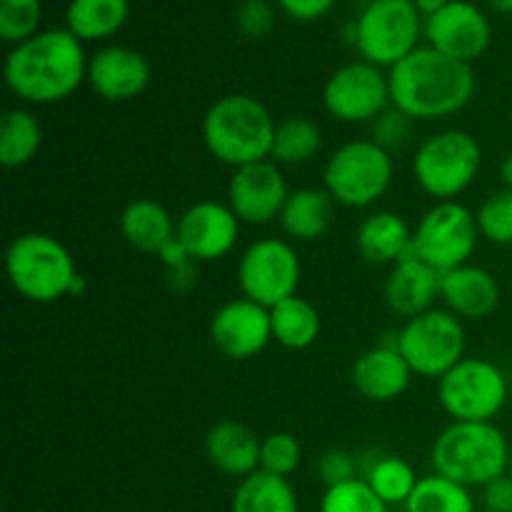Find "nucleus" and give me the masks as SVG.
Instances as JSON below:
<instances>
[{
	"label": "nucleus",
	"mask_w": 512,
	"mask_h": 512,
	"mask_svg": "<svg viewBox=\"0 0 512 512\" xmlns=\"http://www.w3.org/2000/svg\"><path fill=\"white\" fill-rule=\"evenodd\" d=\"M320 512H390V505H385L363 478H355L350 483L325 488Z\"/></svg>",
	"instance_id": "72a5a7b5"
},
{
	"label": "nucleus",
	"mask_w": 512,
	"mask_h": 512,
	"mask_svg": "<svg viewBox=\"0 0 512 512\" xmlns=\"http://www.w3.org/2000/svg\"><path fill=\"white\" fill-rule=\"evenodd\" d=\"M393 153L373 138L343 143L328 158L323 170V188L340 208L363 210L378 203L393 185Z\"/></svg>",
	"instance_id": "0eeeda50"
},
{
	"label": "nucleus",
	"mask_w": 512,
	"mask_h": 512,
	"mask_svg": "<svg viewBox=\"0 0 512 512\" xmlns=\"http://www.w3.org/2000/svg\"><path fill=\"white\" fill-rule=\"evenodd\" d=\"M510 443L495 423H453L435 438L433 470L465 488H485L510 470Z\"/></svg>",
	"instance_id": "20e7f679"
},
{
	"label": "nucleus",
	"mask_w": 512,
	"mask_h": 512,
	"mask_svg": "<svg viewBox=\"0 0 512 512\" xmlns=\"http://www.w3.org/2000/svg\"><path fill=\"white\" fill-rule=\"evenodd\" d=\"M405 512H475L470 488L433 473L418 480Z\"/></svg>",
	"instance_id": "2f4dec72"
},
{
	"label": "nucleus",
	"mask_w": 512,
	"mask_h": 512,
	"mask_svg": "<svg viewBox=\"0 0 512 512\" xmlns=\"http://www.w3.org/2000/svg\"><path fill=\"white\" fill-rule=\"evenodd\" d=\"M275 118L258 98L230 93L215 100L203 118V143L218 163L233 170L270 160Z\"/></svg>",
	"instance_id": "7ed1b4c3"
},
{
	"label": "nucleus",
	"mask_w": 512,
	"mask_h": 512,
	"mask_svg": "<svg viewBox=\"0 0 512 512\" xmlns=\"http://www.w3.org/2000/svg\"><path fill=\"white\" fill-rule=\"evenodd\" d=\"M315 470H318V478L325 488H335V485H343V483H350V480L360 478L358 460H355L348 450H340V448L325 450V453L318 458Z\"/></svg>",
	"instance_id": "58836bf2"
},
{
	"label": "nucleus",
	"mask_w": 512,
	"mask_h": 512,
	"mask_svg": "<svg viewBox=\"0 0 512 512\" xmlns=\"http://www.w3.org/2000/svg\"><path fill=\"white\" fill-rule=\"evenodd\" d=\"M440 283H443V273L410 253L408 258L390 268L383 285L385 303L395 315L410 320L433 308L435 300L440 298Z\"/></svg>",
	"instance_id": "aec40b11"
},
{
	"label": "nucleus",
	"mask_w": 512,
	"mask_h": 512,
	"mask_svg": "<svg viewBox=\"0 0 512 512\" xmlns=\"http://www.w3.org/2000/svg\"><path fill=\"white\" fill-rule=\"evenodd\" d=\"M278 3L285 15H290L293 20H300V23H310V20H318L323 15H328L338 0H278Z\"/></svg>",
	"instance_id": "ea45409f"
},
{
	"label": "nucleus",
	"mask_w": 512,
	"mask_h": 512,
	"mask_svg": "<svg viewBox=\"0 0 512 512\" xmlns=\"http://www.w3.org/2000/svg\"><path fill=\"white\" fill-rule=\"evenodd\" d=\"M413 375V368L398 350V333L390 343L383 340L375 348L360 353L350 368L353 388L370 403H393L403 398L413 383Z\"/></svg>",
	"instance_id": "6ab92c4d"
},
{
	"label": "nucleus",
	"mask_w": 512,
	"mask_h": 512,
	"mask_svg": "<svg viewBox=\"0 0 512 512\" xmlns=\"http://www.w3.org/2000/svg\"><path fill=\"white\" fill-rule=\"evenodd\" d=\"M478 218L460 200L435 203L413 228V253L440 273L468 265L478 248Z\"/></svg>",
	"instance_id": "9b49d317"
},
{
	"label": "nucleus",
	"mask_w": 512,
	"mask_h": 512,
	"mask_svg": "<svg viewBox=\"0 0 512 512\" xmlns=\"http://www.w3.org/2000/svg\"><path fill=\"white\" fill-rule=\"evenodd\" d=\"M323 148V130L308 115H290L275 125L270 160L283 165L310 163Z\"/></svg>",
	"instance_id": "c756f323"
},
{
	"label": "nucleus",
	"mask_w": 512,
	"mask_h": 512,
	"mask_svg": "<svg viewBox=\"0 0 512 512\" xmlns=\"http://www.w3.org/2000/svg\"><path fill=\"white\" fill-rule=\"evenodd\" d=\"M270 320H273V340L288 350H308L310 345L318 343L323 330L318 308L303 295H293L270 308Z\"/></svg>",
	"instance_id": "c85d7f7f"
},
{
	"label": "nucleus",
	"mask_w": 512,
	"mask_h": 512,
	"mask_svg": "<svg viewBox=\"0 0 512 512\" xmlns=\"http://www.w3.org/2000/svg\"><path fill=\"white\" fill-rule=\"evenodd\" d=\"M288 195L283 168L273 160H260L233 170L228 183V205L240 223L248 225H268L280 218Z\"/></svg>",
	"instance_id": "2eb2a0df"
},
{
	"label": "nucleus",
	"mask_w": 512,
	"mask_h": 512,
	"mask_svg": "<svg viewBox=\"0 0 512 512\" xmlns=\"http://www.w3.org/2000/svg\"><path fill=\"white\" fill-rule=\"evenodd\" d=\"M363 480L385 505L393 508L408 503L420 478L415 475L413 465L400 455H380L368 465Z\"/></svg>",
	"instance_id": "7c9ffc66"
},
{
	"label": "nucleus",
	"mask_w": 512,
	"mask_h": 512,
	"mask_svg": "<svg viewBox=\"0 0 512 512\" xmlns=\"http://www.w3.org/2000/svg\"><path fill=\"white\" fill-rule=\"evenodd\" d=\"M480 228V238L493 245H512V190L503 188L488 195L475 213Z\"/></svg>",
	"instance_id": "f704fd0d"
},
{
	"label": "nucleus",
	"mask_w": 512,
	"mask_h": 512,
	"mask_svg": "<svg viewBox=\"0 0 512 512\" xmlns=\"http://www.w3.org/2000/svg\"><path fill=\"white\" fill-rule=\"evenodd\" d=\"M483 505L488 512H512V475L505 473L483 488Z\"/></svg>",
	"instance_id": "a19ab883"
},
{
	"label": "nucleus",
	"mask_w": 512,
	"mask_h": 512,
	"mask_svg": "<svg viewBox=\"0 0 512 512\" xmlns=\"http://www.w3.org/2000/svg\"><path fill=\"white\" fill-rule=\"evenodd\" d=\"M230 512H300L298 493L288 478L255 470L235 488Z\"/></svg>",
	"instance_id": "bb28decb"
},
{
	"label": "nucleus",
	"mask_w": 512,
	"mask_h": 512,
	"mask_svg": "<svg viewBox=\"0 0 512 512\" xmlns=\"http://www.w3.org/2000/svg\"><path fill=\"white\" fill-rule=\"evenodd\" d=\"M128 15V0H70L65 10V28L80 43H93L118 33L128 23Z\"/></svg>",
	"instance_id": "a878e982"
},
{
	"label": "nucleus",
	"mask_w": 512,
	"mask_h": 512,
	"mask_svg": "<svg viewBox=\"0 0 512 512\" xmlns=\"http://www.w3.org/2000/svg\"><path fill=\"white\" fill-rule=\"evenodd\" d=\"M300 265L298 253L288 240L260 238L243 250L238 263V285L243 298L265 308H275L283 300L298 295Z\"/></svg>",
	"instance_id": "f8f14e48"
},
{
	"label": "nucleus",
	"mask_w": 512,
	"mask_h": 512,
	"mask_svg": "<svg viewBox=\"0 0 512 512\" xmlns=\"http://www.w3.org/2000/svg\"><path fill=\"white\" fill-rule=\"evenodd\" d=\"M88 60L83 43L68 28L40 30L10 48L3 68L5 85L23 103H60L88 80Z\"/></svg>",
	"instance_id": "f257e3e1"
},
{
	"label": "nucleus",
	"mask_w": 512,
	"mask_h": 512,
	"mask_svg": "<svg viewBox=\"0 0 512 512\" xmlns=\"http://www.w3.org/2000/svg\"><path fill=\"white\" fill-rule=\"evenodd\" d=\"M168 280L175 290H188L195 283V263L178 265V268L168 270Z\"/></svg>",
	"instance_id": "79ce46f5"
},
{
	"label": "nucleus",
	"mask_w": 512,
	"mask_h": 512,
	"mask_svg": "<svg viewBox=\"0 0 512 512\" xmlns=\"http://www.w3.org/2000/svg\"><path fill=\"white\" fill-rule=\"evenodd\" d=\"M240 225L243 223L228 203L200 200L178 218L175 238L195 263H213L225 258L238 245Z\"/></svg>",
	"instance_id": "f3484780"
},
{
	"label": "nucleus",
	"mask_w": 512,
	"mask_h": 512,
	"mask_svg": "<svg viewBox=\"0 0 512 512\" xmlns=\"http://www.w3.org/2000/svg\"><path fill=\"white\" fill-rule=\"evenodd\" d=\"M508 473L512 475V450H510V470H508Z\"/></svg>",
	"instance_id": "49530a36"
},
{
	"label": "nucleus",
	"mask_w": 512,
	"mask_h": 512,
	"mask_svg": "<svg viewBox=\"0 0 512 512\" xmlns=\"http://www.w3.org/2000/svg\"><path fill=\"white\" fill-rule=\"evenodd\" d=\"M263 440L238 420H220L205 435V455L210 465L230 478H248L260 470Z\"/></svg>",
	"instance_id": "4be33fe9"
},
{
	"label": "nucleus",
	"mask_w": 512,
	"mask_h": 512,
	"mask_svg": "<svg viewBox=\"0 0 512 512\" xmlns=\"http://www.w3.org/2000/svg\"><path fill=\"white\" fill-rule=\"evenodd\" d=\"M440 298L460 320H483L498 310L503 293L498 278L488 268L468 263L443 273Z\"/></svg>",
	"instance_id": "412c9836"
},
{
	"label": "nucleus",
	"mask_w": 512,
	"mask_h": 512,
	"mask_svg": "<svg viewBox=\"0 0 512 512\" xmlns=\"http://www.w3.org/2000/svg\"><path fill=\"white\" fill-rule=\"evenodd\" d=\"M483 168V148L468 130L450 128L430 135L413 155V178L438 203L458 200Z\"/></svg>",
	"instance_id": "423d86ee"
},
{
	"label": "nucleus",
	"mask_w": 512,
	"mask_h": 512,
	"mask_svg": "<svg viewBox=\"0 0 512 512\" xmlns=\"http://www.w3.org/2000/svg\"><path fill=\"white\" fill-rule=\"evenodd\" d=\"M43 0H0V38L10 45L40 33Z\"/></svg>",
	"instance_id": "473e14b6"
},
{
	"label": "nucleus",
	"mask_w": 512,
	"mask_h": 512,
	"mask_svg": "<svg viewBox=\"0 0 512 512\" xmlns=\"http://www.w3.org/2000/svg\"><path fill=\"white\" fill-rule=\"evenodd\" d=\"M390 105L388 73L368 60L340 65L323 85V108L338 123H373Z\"/></svg>",
	"instance_id": "ddd939ff"
},
{
	"label": "nucleus",
	"mask_w": 512,
	"mask_h": 512,
	"mask_svg": "<svg viewBox=\"0 0 512 512\" xmlns=\"http://www.w3.org/2000/svg\"><path fill=\"white\" fill-rule=\"evenodd\" d=\"M448 3L450 0H413V5L418 8V13L425 15V18H430V15H435L438 10H443Z\"/></svg>",
	"instance_id": "37998d69"
},
{
	"label": "nucleus",
	"mask_w": 512,
	"mask_h": 512,
	"mask_svg": "<svg viewBox=\"0 0 512 512\" xmlns=\"http://www.w3.org/2000/svg\"><path fill=\"white\" fill-rule=\"evenodd\" d=\"M500 180H503V188L512 190V150L500 160V168H498Z\"/></svg>",
	"instance_id": "c03bdc74"
},
{
	"label": "nucleus",
	"mask_w": 512,
	"mask_h": 512,
	"mask_svg": "<svg viewBox=\"0 0 512 512\" xmlns=\"http://www.w3.org/2000/svg\"><path fill=\"white\" fill-rule=\"evenodd\" d=\"M120 233L130 248L158 255L178 235V220L153 198H135L120 213Z\"/></svg>",
	"instance_id": "b1692460"
},
{
	"label": "nucleus",
	"mask_w": 512,
	"mask_h": 512,
	"mask_svg": "<svg viewBox=\"0 0 512 512\" xmlns=\"http://www.w3.org/2000/svg\"><path fill=\"white\" fill-rule=\"evenodd\" d=\"M390 100L413 120H438L468 108L475 95V70L470 63L443 55L430 45L388 70Z\"/></svg>",
	"instance_id": "f03ea898"
},
{
	"label": "nucleus",
	"mask_w": 512,
	"mask_h": 512,
	"mask_svg": "<svg viewBox=\"0 0 512 512\" xmlns=\"http://www.w3.org/2000/svg\"><path fill=\"white\" fill-rule=\"evenodd\" d=\"M5 273L20 298L40 305L70 298L80 275L70 250L40 230L20 233L10 240L5 250Z\"/></svg>",
	"instance_id": "39448f33"
},
{
	"label": "nucleus",
	"mask_w": 512,
	"mask_h": 512,
	"mask_svg": "<svg viewBox=\"0 0 512 512\" xmlns=\"http://www.w3.org/2000/svg\"><path fill=\"white\" fill-rule=\"evenodd\" d=\"M490 5H493L495 10H498V13H512V0H488Z\"/></svg>",
	"instance_id": "a18cd8bd"
},
{
	"label": "nucleus",
	"mask_w": 512,
	"mask_h": 512,
	"mask_svg": "<svg viewBox=\"0 0 512 512\" xmlns=\"http://www.w3.org/2000/svg\"><path fill=\"white\" fill-rule=\"evenodd\" d=\"M210 340L230 360H250L273 340L270 308L250 298L228 300L210 320Z\"/></svg>",
	"instance_id": "dca6fc26"
},
{
	"label": "nucleus",
	"mask_w": 512,
	"mask_h": 512,
	"mask_svg": "<svg viewBox=\"0 0 512 512\" xmlns=\"http://www.w3.org/2000/svg\"><path fill=\"white\" fill-rule=\"evenodd\" d=\"M150 75L148 58L128 45H108L88 60L90 90L108 103L140 98L148 90Z\"/></svg>",
	"instance_id": "a211bd4d"
},
{
	"label": "nucleus",
	"mask_w": 512,
	"mask_h": 512,
	"mask_svg": "<svg viewBox=\"0 0 512 512\" xmlns=\"http://www.w3.org/2000/svg\"><path fill=\"white\" fill-rule=\"evenodd\" d=\"M370 125H373V140L378 145H383L388 153L405 148L410 135H413V118L405 115L403 110L395 108V105H390V108L385 110L383 115H378Z\"/></svg>",
	"instance_id": "e433bc0d"
},
{
	"label": "nucleus",
	"mask_w": 512,
	"mask_h": 512,
	"mask_svg": "<svg viewBox=\"0 0 512 512\" xmlns=\"http://www.w3.org/2000/svg\"><path fill=\"white\" fill-rule=\"evenodd\" d=\"M235 25L245 38H265L275 28V10L268 0H240Z\"/></svg>",
	"instance_id": "4c0bfd02"
},
{
	"label": "nucleus",
	"mask_w": 512,
	"mask_h": 512,
	"mask_svg": "<svg viewBox=\"0 0 512 512\" xmlns=\"http://www.w3.org/2000/svg\"><path fill=\"white\" fill-rule=\"evenodd\" d=\"M43 148V125L28 108H10L0 118V163L8 170L25 168Z\"/></svg>",
	"instance_id": "cd10ccee"
},
{
	"label": "nucleus",
	"mask_w": 512,
	"mask_h": 512,
	"mask_svg": "<svg viewBox=\"0 0 512 512\" xmlns=\"http://www.w3.org/2000/svg\"><path fill=\"white\" fill-rule=\"evenodd\" d=\"M508 395L505 373L485 358H463L438 380L440 408L453 423H493Z\"/></svg>",
	"instance_id": "6e6552de"
},
{
	"label": "nucleus",
	"mask_w": 512,
	"mask_h": 512,
	"mask_svg": "<svg viewBox=\"0 0 512 512\" xmlns=\"http://www.w3.org/2000/svg\"><path fill=\"white\" fill-rule=\"evenodd\" d=\"M335 210L338 203L325 188H298L290 190L278 220L288 238L310 243L328 233L335 220Z\"/></svg>",
	"instance_id": "393cba45"
},
{
	"label": "nucleus",
	"mask_w": 512,
	"mask_h": 512,
	"mask_svg": "<svg viewBox=\"0 0 512 512\" xmlns=\"http://www.w3.org/2000/svg\"><path fill=\"white\" fill-rule=\"evenodd\" d=\"M420 13L413 0H373L353 25V43L363 60L393 68L418 50Z\"/></svg>",
	"instance_id": "1a4fd4ad"
},
{
	"label": "nucleus",
	"mask_w": 512,
	"mask_h": 512,
	"mask_svg": "<svg viewBox=\"0 0 512 512\" xmlns=\"http://www.w3.org/2000/svg\"><path fill=\"white\" fill-rule=\"evenodd\" d=\"M355 248L365 263L393 268L395 263L413 253V230L405 223L403 215L393 210H378L358 225Z\"/></svg>",
	"instance_id": "5701e85b"
},
{
	"label": "nucleus",
	"mask_w": 512,
	"mask_h": 512,
	"mask_svg": "<svg viewBox=\"0 0 512 512\" xmlns=\"http://www.w3.org/2000/svg\"><path fill=\"white\" fill-rule=\"evenodd\" d=\"M425 38L430 48L473 65L493 40V28L483 10L468 0H450L443 10L425 18Z\"/></svg>",
	"instance_id": "4468645a"
},
{
	"label": "nucleus",
	"mask_w": 512,
	"mask_h": 512,
	"mask_svg": "<svg viewBox=\"0 0 512 512\" xmlns=\"http://www.w3.org/2000/svg\"><path fill=\"white\" fill-rule=\"evenodd\" d=\"M465 325L448 308H430L398 330V350L415 375L440 380L465 358Z\"/></svg>",
	"instance_id": "9d476101"
},
{
	"label": "nucleus",
	"mask_w": 512,
	"mask_h": 512,
	"mask_svg": "<svg viewBox=\"0 0 512 512\" xmlns=\"http://www.w3.org/2000/svg\"><path fill=\"white\" fill-rule=\"evenodd\" d=\"M303 460V445L293 433H270L263 438L260 445V470L265 473L280 475V478H290L295 470L300 468Z\"/></svg>",
	"instance_id": "c9c22d12"
}]
</instances>
